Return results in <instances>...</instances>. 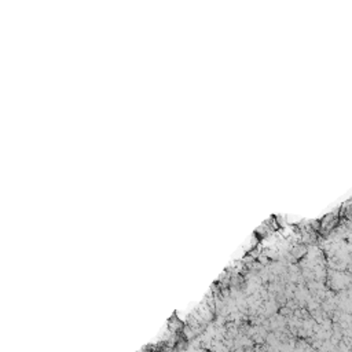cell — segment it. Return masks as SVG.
I'll list each match as a JSON object with an SVG mask.
<instances>
[{
	"mask_svg": "<svg viewBox=\"0 0 352 352\" xmlns=\"http://www.w3.org/2000/svg\"><path fill=\"white\" fill-rule=\"evenodd\" d=\"M340 223H341L340 211H337V212L327 213L326 216H323L322 219L319 220L318 233L321 234V235H327V234H330L331 231H335Z\"/></svg>",
	"mask_w": 352,
	"mask_h": 352,
	"instance_id": "cell-1",
	"label": "cell"
},
{
	"mask_svg": "<svg viewBox=\"0 0 352 352\" xmlns=\"http://www.w3.org/2000/svg\"><path fill=\"white\" fill-rule=\"evenodd\" d=\"M340 216H341V221H347V223L352 225V201H348L347 204L341 207Z\"/></svg>",
	"mask_w": 352,
	"mask_h": 352,
	"instance_id": "cell-2",
	"label": "cell"
}]
</instances>
